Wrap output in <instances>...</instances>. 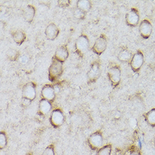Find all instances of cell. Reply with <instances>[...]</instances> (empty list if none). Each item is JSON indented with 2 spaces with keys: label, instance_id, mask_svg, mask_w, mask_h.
Here are the masks:
<instances>
[{
  "label": "cell",
  "instance_id": "cell-1",
  "mask_svg": "<svg viewBox=\"0 0 155 155\" xmlns=\"http://www.w3.org/2000/svg\"><path fill=\"white\" fill-rule=\"evenodd\" d=\"M63 72L62 63L57 60L53 59L49 70V78L50 80L54 81L59 77Z\"/></svg>",
  "mask_w": 155,
  "mask_h": 155
},
{
  "label": "cell",
  "instance_id": "cell-2",
  "mask_svg": "<svg viewBox=\"0 0 155 155\" xmlns=\"http://www.w3.org/2000/svg\"><path fill=\"white\" fill-rule=\"evenodd\" d=\"M103 143V137L99 131H96L90 135L88 139V144L90 148L94 150H99L102 147Z\"/></svg>",
  "mask_w": 155,
  "mask_h": 155
},
{
  "label": "cell",
  "instance_id": "cell-3",
  "mask_svg": "<svg viewBox=\"0 0 155 155\" xmlns=\"http://www.w3.org/2000/svg\"><path fill=\"white\" fill-rule=\"evenodd\" d=\"M108 76L112 85L116 87L121 80V70L117 65L110 67L108 70Z\"/></svg>",
  "mask_w": 155,
  "mask_h": 155
},
{
  "label": "cell",
  "instance_id": "cell-4",
  "mask_svg": "<svg viewBox=\"0 0 155 155\" xmlns=\"http://www.w3.org/2000/svg\"><path fill=\"white\" fill-rule=\"evenodd\" d=\"M144 63V55L142 51H138L133 55L130 61L131 69L134 72L139 71Z\"/></svg>",
  "mask_w": 155,
  "mask_h": 155
},
{
  "label": "cell",
  "instance_id": "cell-5",
  "mask_svg": "<svg viewBox=\"0 0 155 155\" xmlns=\"http://www.w3.org/2000/svg\"><path fill=\"white\" fill-rule=\"evenodd\" d=\"M76 50L78 53L83 55L88 50L89 47V41L85 36H81L78 37L75 44Z\"/></svg>",
  "mask_w": 155,
  "mask_h": 155
},
{
  "label": "cell",
  "instance_id": "cell-6",
  "mask_svg": "<svg viewBox=\"0 0 155 155\" xmlns=\"http://www.w3.org/2000/svg\"><path fill=\"white\" fill-rule=\"evenodd\" d=\"M139 32L140 36L143 38H148L152 32V25L151 22L147 19L142 21L139 25Z\"/></svg>",
  "mask_w": 155,
  "mask_h": 155
},
{
  "label": "cell",
  "instance_id": "cell-7",
  "mask_svg": "<svg viewBox=\"0 0 155 155\" xmlns=\"http://www.w3.org/2000/svg\"><path fill=\"white\" fill-rule=\"evenodd\" d=\"M139 14L136 8H131L129 12H127L125 16V21L127 25L131 27H135L139 23Z\"/></svg>",
  "mask_w": 155,
  "mask_h": 155
},
{
  "label": "cell",
  "instance_id": "cell-8",
  "mask_svg": "<svg viewBox=\"0 0 155 155\" xmlns=\"http://www.w3.org/2000/svg\"><path fill=\"white\" fill-rule=\"evenodd\" d=\"M64 121V116L60 110H54L50 116V122L53 127L61 126Z\"/></svg>",
  "mask_w": 155,
  "mask_h": 155
},
{
  "label": "cell",
  "instance_id": "cell-9",
  "mask_svg": "<svg viewBox=\"0 0 155 155\" xmlns=\"http://www.w3.org/2000/svg\"><path fill=\"white\" fill-rule=\"evenodd\" d=\"M101 71L100 70V65L98 62H94L91 66L90 70L88 71L87 75L91 82L96 81L101 76Z\"/></svg>",
  "mask_w": 155,
  "mask_h": 155
},
{
  "label": "cell",
  "instance_id": "cell-10",
  "mask_svg": "<svg viewBox=\"0 0 155 155\" xmlns=\"http://www.w3.org/2000/svg\"><path fill=\"white\" fill-rule=\"evenodd\" d=\"M107 45L106 38L104 35H101L95 41L93 47V50L95 53L101 55L106 49Z\"/></svg>",
  "mask_w": 155,
  "mask_h": 155
},
{
  "label": "cell",
  "instance_id": "cell-11",
  "mask_svg": "<svg viewBox=\"0 0 155 155\" xmlns=\"http://www.w3.org/2000/svg\"><path fill=\"white\" fill-rule=\"evenodd\" d=\"M22 95L23 98H27L31 101H32L36 98V93L35 87L33 85V84L31 83L26 84L23 88Z\"/></svg>",
  "mask_w": 155,
  "mask_h": 155
},
{
  "label": "cell",
  "instance_id": "cell-12",
  "mask_svg": "<svg viewBox=\"0 0 155 155\" xmlns=\"http://www.w3.org/2000/svg\"><path fill=\"white\" fill-rule=\"evenodd\" d=\"M41 95L43 99L51 102L55 98V93L53 87L50 85H46L42 89Z\"/></svg>",
  "mask_w": 155,
  "mask_h": 155
},
{
  "label": "cell",
  "instance_id": "cell-13",
  "mask_svg": "<svg viewBox=\"0 0 155 155\" xmlns=\"http://www.w3.org/2000/svg\"><path fill=\"white\" fill-rule=\"evenodd\" d=\"M59 34V29L56 25L54 24L49 25L45 30V35L46 37L50 40H53L57 37Z\"/></svg>",
  "mask_w": 155,
  "mask_h": 155
},
{
  "label": "cell",
  "instance_id": "cell-14",
  "mask_svg": "<svg viewBox=\"0 0 155 155\" xmlns=\"http://www.w3.org/2000/svg\"><path fill=\"white\" fill-rule=\"evenodd\" d=\"M68 57V52L65 46H61L58 48L55 52V59L61 62L65 61Z\"/></svg>",
  "mask_w": 155,
  "mask_h": 155
},
{
  "label": "cell",
  "instance_id": "cell-15",
  "mask_svg": "<svg viewBox=\"0 0 155 155\" xmlns=\"http://www.w3.org/2000/svg\"><path fill=\"white\" fill-rule=\"evenodd\" d=\"M51 104L49 101L42 99L39 103V112L42 115L48 114L51 110Z\"/></svg>",
  "mask_w": 155,
  "mask_h": 155
},
{
  "label": "cell",
  "instance_id": "cell-16",
  "mask_svg": "<svg viewBox=\"0 0 155 155\" xmlns=\"http://www.w3.org/2000/svg\"><path fill=\"white\" fill-rule=\"evenodd\" d=\"M35 14V9L32 6L28 5L23 10V15L25 21L31 22L32 21Z\"/></svg>",
  "mask_w": 155,
  "mask_h": 155
},
{
  "label": "cell",
  "instance_id": "cell-17",
  "mask_svg": "<svg viewBox=\"0 0 155 155\" xmlns=\"http://www.w3.org/2000/svg\"><path fill=\"white\" fill-rule=\"evenodd\" d=\"M146 123L151 127H155V108H152L143 115Z\"/></svg>",
  "mask_w": 155,
  "mask_h": 155
},
{
  "label": "cell",
  "instance_id": "cell-18",
  "mask_svg": "<svg viewBox=\"0 0 155 155\" xmlns=\"http://www.w3.org/2000/svg\"><path fill=\"white\" fill-rule=\"evenodd\" d=\"M133 57L132 54L127 49H123L118 55V59L122 62H129Z\"/></svg>",
  "mask_w": 155,
  "mask_h": 155
},
{
  "label": "cell",
  "instance_id": "cell-19",
  "mask_svg": "<svg viewBox=\"0 0 155 155\" xmlns=\"http://www.w3.org/2000/svg\"><path fill=\"white\" fill-rule=\"evenodd\" d=\"M78 8L84 12L89 11L91 8V3L89 1L86 0H79L77 3Z\"/></svg>",
  "mask_w": 155,
  "mask_h": 155
},
{
  "label": "cell",
  "instance_id": "cell-20",
  "mask_svg": "<svg viewBox=\"0 0 155 155\" xmlns=\"http://www.w3.org/2000/svg\"><path fill=\"white\" fill-rule=\"evenodd\" d=\"M13 39L17 44H21L25 40V35L21 31H16L12 35Z\"/></svg>",
  "mask_w": 155,
  "mask_h": 155
},
{
  "label": "cell",
  "instance_id": "cell-21",
  "mask_svg": "<svg viewBox=\"0 0 155 155\" xmlns=\"http://www.w3.org/2000/svg\"><path fill=\"white\" fill-rule=\"evenodd\" d=\"M112 151V145L107 144L102 146L98 150L97 155H110Z\"/></svg>",
  "mask_w": 155,
  "mask_h": 155
},
{
  "label": "cell",
  "instance_id": "cell-22",
  "mask_svg": "<svg viewBox=\"0 0 155 155\" xmlns=\"http://www.w3.org/2000/svg\"><path fill=\"white\" fill-rule=\"evenodd\" d=\"M6 56L10 61H15L18 57V53L15 49H9L6 52Z\"/></svg>",
  "mask_w": 155,
  "mask_h": 155
},
{
  "label": "cell",
  "instance_id": "cell-23",
  "mask_svg": "<svg viewBox=\"0 0 155 155\" xmlns=\"http://www.w3.org/2000/svg\"><path fill=\"white\" fill-rule=\"evenodd\" d=\"M125 155H141L140 151L139 148L136 146H131V147L127 151Z\"/></svg>",
  "mask_w": 155,
  "mask_h": 155
},
{
  "label": "cell",
  "instance_id": "cell-24",
  "mask_svg": "<svg viewBox=\"0 0 155 155\" xmlns=\"http://www.w3.org/2000/svg\"><path fill=\"white\" fill-rule=\"evenodd\" d=\"M7 144V138L4 132H1L0 134V147L1 149L4 148Z\"/></svg>",
  "mask_w": 155,
  "mask_h": 155
},
{
  "label": "cell",
  "instance_id": "cell-25",
  "mask_svg": "<svg viewBox=\"0 0 155 155\" xmlns=\"http://www.w3.org/2000/svg\"><path fill=\"white\" fill-rule=\"evenodd\" d=\"M42 155H55V152L53 145H50L45 148Z\"/></svg>",
  "mask_w": 155,
  "mask_h": 155
},
{
  "label": "cell",
  "instance_id": "cell-26",
  "mask_svg": "<svg viewBox=\"0 0 155 155\" xmlns=\"http://www.w3.org/2000/svg\"><path fill=\"white\" fill-rule=\"evenodd\" d=\"M74 16L77 19H82L85 15V12L79 8H76L74 12Z\"/></svg>",
  "mask_w": 155,
  "mask_h": 155
},
{
  "label": "cell",
  "instance_id": "cell-27",
  "mask_svg": "<svg viewBox=\"0 0 155 155\" xmlns=\"http://www.w3.org/2000/svg\"><path fill=\"white\" fill-rule=\"evenodd\" d=\"M19 63L21 64H25L28 63L29 61V58L27 55H22L19 58Z\"/></svg>",
  "mask_w": 155,
  "mask_h": 155
},
{
  "label": "cell",
  "instance_id": "cell-28",
  "mask_svg": "<svg viewBox=\"0 0 155 155\" xmlns=\"http://www.w3.org/2000/svg\"><path fill=\"white\" fill-rule=\"evenodd\" d=\"M31 101H32L29 100V99H27V98H22V100H21V104L23 106H28L29 105L31 104Z\"/></svg>",
  "mask_w": 155,
  "mask_h": 155
},
{
  "label": "cell",
  "instance_id": "cell-29",
  "mask_svg": "<svg viewBox=\"0 0 155 155\" xmlns=\"http://www.w3.org/2000/svg\"><path fill=\"white\" fill-rule=\"evenodd\" d=\"M58 3H59V5L61 6L62 7H66V6H68L70 4V1H65V0L59 1Z\"/></svg>",
  "mask_w": 155,
  "mask_h": 155
},
{
  "label": "cell",
  "instance_id": "cell-30",
  "mask_svg": "<svg viewBox=\"0 0 155 155\" xmlns=\"http://www.w3.org/2000/svg\"><path fill=\"white\" fill-rule=\"evenodd\" d=\"M121 117V114L120 112L118 111H116L114 112V118H116V119H118Z\"/></svg>",
  "mask_w": 155,
  "mask_h": 155
},
{
  "label": "cell",
  "instance_id": "cell-31",
  "mask_svg": "<svg viewBox=\"0 0 155 155\" xmlns=\"http://www.w3.org/2000/svg\"><path fill=\"white\" fill-rule=\"evenodd\" d=\"M154 144H155V138H154Z\"/></svg>",
  "mask_w": 155,
  "mask_h": 155
},
{
  "label": "cell",
  "instance_id": "cell-32",
  "mask_svg": "<svg viewBox=\"0 0 155 155\" xmlns=\"http://www.w3.org/2000/svg\"><path fill=\"white\" fill-rule=\"evenodd\" d=\"M26 155H31V154H27Z\"/></svg>",
  "mask_w": 155,
  "mask_h": 155
}]
</instances>
